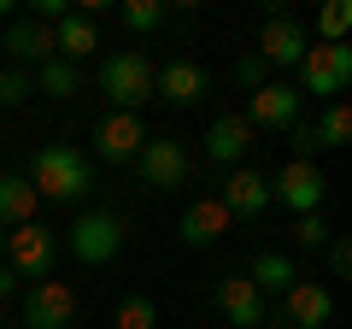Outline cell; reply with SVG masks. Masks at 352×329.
<instances>
[{
  "label": "cell",
  "instance_id": "cell-1",
  "mask_svg": "<svg viewBox=\"0 0 352 329\" xmlns=\"http://www.w3.org/2000/svg\"><path fill=\"white\" fill-rule=\"evenodd\" d=\"M30 189H36L41 200L76 206V200L94 194V159H88L82 147H71V141H47V147H36V159H30Z\"/></svg>",
  "mask_w": 352,
  "mask_h": 329
},
{
  "label": "cell",
  "instance_id": "cell-2",
  "mask_svg": "<svg viewBox=\"0 0 352 329\" xmlns=\"http://www.w3.org/2000/svg\"><path fill=\"white\" fill-rule=\"evenodd\" d=\"M124 241H129V224L118 212H106V206L76 212V224L65 229V247H71L76 265H112V259L124 253Z\"/></svg>",
  "mask_w": 352,
  "mask_h": 329
},
{
  "label": "cell",
  "instance_id": "cell-3",
  "mask_svg": "<svg viewBox=\"0 0 352 329\" xmlns=\"http://www.w3.org/2000/svg\"><path fill=\"white\" fill-rule=\"evenodd\" d=\"M100 94L112 112H141L153 100V59L147 53H106L100 59Z\"/></svg>",
  "mask_w": 352,
  "mask_h": 329
},
{
  "label": "cell",
  "instance_id": "cell-4",
  "mask_svg": "<svg viewBox=\"0 0 352 329\" xmlns=\"http://www.w3.org/2000/svg\"><path fill=\"white\" fill-rule=\"evenodd\" d=\"M53 265H59V235H53L41 217L6 229V270H12L18 282H47Z\"/></svg>",
  "mask_w": 352,
  "mask_h": 329
},
{
  "label": "cell",
  "instance_id": "cell-5",
  "mask_svg": "<svg viewBox=\"0 0 352 329\" xmlns=\"http://www.w3.org/2000/svg\"><path fill=\"white\" fill-rule=\"evenodd\" d=\"M18 312H24V329H76V288L71 282H30L24 300H18Z\"/></svg>",
  "mask_w": 352,
  "mask_h": 329
},
{
  "label": "cell",
  "instance_id": "cell-6",
  "mask_svg": "<svg viewBox=\"0 0 352 329\" xmlns=\"http://www.w3.org/2000/svg\"><path fill=\"white\" fill-rule=\"evenodd\" d=\"M135 177H141V189H153V194L182 189V182H188V147H182V141H164V136H147L141 153H135Z\"/></svg>",
  "mask_w": 352,
  "mask_h": 329
},
{
  "label": "cell",
  "instance_id": "cell-7",
  "mask_svg": "<svg viewBox=\"0 0 352 329\" xmlns=\"http://www.w3.org/2000/svg\"><path fill=\"white\" fill-rule=\"evenodd\" d=\"M323 194H329V182H323V171L317 164H305V159H288L270 177V200L276 206H288L294 217H311V212H323Z\"/></svg>",
  "mask_w": 352,
  "mask_h": 329
},
{
  "label": "cell",
  "instance_id": "cell-8",
  "mask_svg": "<svg viewBox=\"0 0 352 329\" xmlns=\"http://www.w3.org/2000/svg\"><path fill=\"white\" fill-rule=\"evenodd\" d=\"M352 83V47L335 41V47H305L300 59V94H340Z\"/></svg>",
  "mask_w": 352,
  "mask_h": 329
},
{
  "label": "cell",
  "instance_id": "cell-9",
  "mask_svg": "<svg viewBox=\"0 0 352 329\" xmlns=\"http://www.w3.org/2000/svg\"><path fill=\"white\" fill-rule=\"evenodd\" d=\"M141 141H147L141 112H106L100 124H94V159L100 164H135Z\"/></svg>",
  "mask_w": 352,
  "mask_h": 329
},
{
  "label": "cell",
  "instance_id": "cell-10",
  "mask_svg": "<svg viewBox=\"0 0 352 329\" xmlns=\"http://www.w3.org/2000/svg\"><path fill=\"white\" fill-rule=\"evenodd\" d=\"M212 94V71L194 59H170V65H153V100H170V106H200Z\"/></svg>",
  "mask_w": 352,
  "mask_h": 329
},
{
  "label": "cell",
  "instance_id": "cell-11",
  "mask_svg": "<svg viewBox=\"0 0 352 329\" xmlns=\"http://www.w3.org/2000/svg\"><path fill=\"white\" fill-rule=\"evenodd\" d=\"M212 300H217V312H223L229 329H264L270 323V300L247 282V270H241V277H223Z\"/></svg>",
  "mask_w": 352,
  "mask_h": 329
},
{
  "label": "cell",
  "instance_id": "cell-12",
  "mask_svg": "<svg viewBox=\"0 0 352 329\" xmlns=\"http://www.w3.org/2000/svg\"><path fill=\"white\" fill-rule=\"evenodd\" d=\"M241 118L252 124V136H258V129H270V136H276V129H294L300 124V89H294V83H264L247 100Z\"/></svg>",
  "mask_w": 352,
  "mask_h": 329
},
{
  "label": "cell",
  "instance_id": "cell-13",
  "mask_svg": "<svg viewBox=\"0 0 352 329\" xmlns=\"http://www.w3.org/2000/svg\"><path fill=\"white\" fill-rule=\"evenodd\" d=\"M282 323L288 329H329L335 323V294H329V282H294L288 294H282Z\"/></svg>",
  "mask_w": 352,
  "mask_h": 329
},
{
  "label": "cell",
  "instance_id": "cell-14",
  "mask_svg": "<svg viewBox=\"0 0 352 329\" xmlns=\"http://www.w3.org/2000/svg\"><path fill=\"white\" fill-rule=\"evenodd\" d=\"M305 47H311V36H305L300 18H288V12H270V18H264V36H258V59L264 65H288V71H300Z\"/></svg>",
  "mask_w": 352,
  "mask_h": 329
},
{
  "label": "cell",
  "instance_id": "cell-15",
  "mask_svg": "<svg viewBox=\"0 0 352 329\" xmlns=\"http://www.w3.org/2000/svg\"><path fill=\"white\" fill-rule=\"evenodd\" d=\"M217 206L229 212V224H235V217H241V224H247V217H258L264 206H270V177H264V171H252V164H235V171L223 177Z\"/></svg>",
  "mask_w": 352,
  "mask_h": 329
},
{
  "label": "cell",
  "instance_id": "cell-16",
  "mask_svg": "<svg viewBox=\"0 0 352 329\" xmlns=\"http://www.w3.org/2000/svg\"><path fill=\"white\" fill-rule=\"evenodd\" d=\"M0 53L18 65V71H36V65H47L53 59V30L47 24H36V18H12V24L0 30Z\"/></svg>",
  "mask_w": 352,
  "mask_h": 329
},
{
  "label": "cell",
  "instance_id": "cell-17",
  "mask_svg": "<svg viewBox=\"0 0 352 329\" xmlns=\"http://www.w3.org/2000/svg\"><path fill=\"white\" fill-rule=\"evenodd\" d=\"M252 153V124L241 112H223L212 118V129H206V159L212 164H241Z\"/></svg>",
  "mask_w": 352,
  "mask_h": 329
},
{
  "label": "cell",
  "instance_id": "cell-18",
  "mask_svg": "<svg viewBox=\"0 0 352 329\" xmlns=\"http://www.w3.org/2000/svg\"><path fill=\"white\" fill-rule=\"evenodd\" d=\"M176 235L188 241V247H212V241H223V235H229V212L217 206V194H212V200H188V212H182Z\"/></svg>",
  "mask_w": 352,
  "mask_h": 329
},
{
  "label": "cell",
  "instance_id": "cell-19",
  "mask_svg": "<svg viewBox=\"0 0 352 329\" xmlns=\"http://www.w3.org/2000/svg\"><path fill=\"white\" fill-rule=\"evenodd\" d=\"M88 53H100V30H94V18L71 12L65 24H53V59H65V65H76V71H82Z\"/></svg>",
  "mask_w": 352,
  "mask_h": 329
},
{
  "label": "cell",
  "instance_id": "cell-20",
  "mask_svg": "<svg viewBox=\"0 0 352 329\" xmlns=\"http://www.w3.org/2000/svg\"><path fill=\"white\" fill-rule=\"evenodd\" d=\"M247 282L264 294V300H270V294H288L294 282H300V270H294V259H288V253H270V247H264V253L247 265Z\"/></svg>",
  "mask_w": 352,
  "mask_h": 329
},
{
  "label": "cell",
  "instance_id": "cell-21",
  "mask_svg": "<svg viewBox=\"0 0 352 329\" xmlns=\"http://www.w3.org/2000/svg\"><path fill=\"white\" fill-rule=\"evenodd\" d=\"M36 200L41 194L30 189V177H0V229L36 224Z\"/></svg>",
  "mask_w": 352,
  "mask_h": 329
},
{
  "label": "cell",
  "instance_id": "cell-22",
  "mask_svg": "<svg viewBox=\"0 0 352 329\" xmlns=\"http://www.w3.org/2000/svg\"><path fill=\"white\" fill-rule=\"evenodd\" d=\"M76 89H82V71H76V65H65V59L36 65V94H47V100H71Z\"/></svg>",
  "mask_w": 352,
  "mask_h": 329
},
{
  "label": "cell",
  "instance_id": "cell-23",
  "mask_svg": "<svg viewBox=\"0 0 352 329\" xmlns=\"http://www.w3.org/2000/svg\"><path fill=\"white\" fill-rule=\"evenodd\" d=\"M311 129H317V147H323V153H329V147H346V141H352V112H346V100H329L323 112H317Z\"/></svg>",
  "mask_w": 352,
  "mask_h": 329
},
{
  "label": "cell",
  "instance_id": "cell-24",
  "mask_svg": "<svg viewBox=\"0 0 352 329\" xmlns=\"http://www.w3.org/2000/svg\"><path fill=\"white\" fill-rule=\"evenodd\" d=\"M118 18H124V30H135V36H153V30H164V0H124L118 6Z\"/></svg>",
  "mask_w": 352,
  "mask_h": 329
},
{
  "label": "cell",
  "instance_id": "cell-25",
  "mask_svg": "<svg viewBox=\"0 0 352 329\" xmlns=\"http://www.w3.org/2000/svg\"><path fill=\"white\" fill-rule=\"evenodd\" d=\"M112 329H159V306H153V294H124Z\"/></svg>",
  "mask_w": 352,
  "mask_h": 329
},
{
  "label": "cell",
  "instance_id": "cell-26",
  "mask_svg": "<svg viewBox=\"0 0 352 329\" xmlns=\"http://www.w3.org/2000/svg\"><path fill=\"white\" fill-rule=\"evenodd\" d=\"M346 30H352V6H346V0H329L323 12H317V36H323V47L346 41Z\"/></svg>",
  "mask_w": 352,
  "mask_h": 329
},
{
  "label": "cell",
  "instance_id": "cell-27",
  "mask_svg": "<svg viewBox=\"0 0 352 329\" xmlns=\"http://www.w3.org/2000/svg\"><path fill=\"white\" fill-rule=\"evenodd\" d=\"M30 94H36V71H18V65H6V71H0V106H24Z\"/></svg>",
  "mask_w": 352,
  "mask_h": 329
},
{
  "label": "cell",
  "instance_id": "cell-28",
  "mask_svg": "<svg viewBox=\"0 0 352 329\" xmlns=\"http://www.w3.org/2000/svg\"><path fill=\"white\" fill-rule=\"evenodd\" d=\"M294 247H305V253L329 247V224H323V212H311V217H294Z\"/></svg>",
  "mask_w": 352,
  "mask_h": 329
},
{
  "label": "cell",
  "instance_id": "cell-29",
  "mask_svg": "<svg viewBox=\"0 0 352 329\" xmlns=\"http://www.w3.org/2000/svg\"><path fill=\"white\" fill-rule=\"evenodd\" d=\"M235 83H241V89H247V94H258L264 83H270V65H264L258 53H247V59L235 65Z\"/></svg>",
  "mask_w": 352,
  "mask_h": 329
},
{
  "label": "cell",
  "instance_id": "cell-30",
  "mask_svg": "<svg viewBox=\"0 0 352 329\" xmlns=\"http://www.w3.org/2000/svg\"><path fill=\"white\" fill-rule=\"evenodd\" d=\"M288 147H294V159H305V164H317V153H323L311 124H294V129H288Z\"/></svg>",
  "mask_w": 352,
  "mask_h": 329
},
{
  "label": "cell",
  "instance_id": "cell-31",
  "mask_svg": "<svg viewBox=\"0 0 352 329\" xmlns=\"http://www.w3.org/2000/svg\"><path fill=\"white\" fill-rule=\"evenodd\" d=\"M329 270H335V277L352 270V241L346 235H329Z\"/></svg>",
  "mask_w": 352,
  "mask_h": 329
},
{
  "label": "cell",
  "instance_id": "cell-32",
  "mask_svg": "<svg viewBox=\"0 0 352 329\" xmlns=\"http://www.w3.org/2000/svg\"><path fill=\"white\" fill-rule=\"evenodd\" d=\"M18 288H24V282H18V277H12V270L0 265V306H6V300H18Z\"/></svg>",
  "mask_w": 352,
  "mask_h": 329
},
{
  "label": "cell",
  "instance_id": "cell-33",
  "mask_svg": "<svg viewBox=\"0 0 352 329\" xmlns=\"http://www.w3.org/2000/svg\"><path fill=\"white\" fill-rule=\"evenodd\" d=\"M0 265H6V229H0Z\"/></svg>",
  "mask_w": 352,
  "mask_h": 329
},
{
  "label": "cell",
  "instance_id": "cell-34",
  "mask_svg": "<svg viewBox=\"0 0 352 329\" xmlns=\"http://www.w3.org/2000/svg\"><path fill=\"white\" fill-rule=\"evenodd\" d=\"M0 317H6V306H0Z\"/></svg>",
  "mask_w": 352,
  "mask_h": 329
}]
</instances>
